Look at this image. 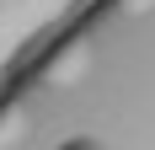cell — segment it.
Instances as JSON below:
<instances>
[]
</instances>
